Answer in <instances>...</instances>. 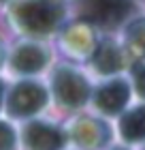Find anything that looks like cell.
Returning a JSON list of instances; mask_svg holds the SVG:
<instances>
[{
  "label": "cell",
  "mask_w": 145,
  "mask_h": 150,
  "mask_svg": "<svg viewBox=\"0 0 145 150\" xmlns=\"http://www.w3.org/2000/svg\"><path fill=\"white\" fill-rule=\"evenodd\" d=\"M47 103V92L34 81H26V84H17L11 90L9 99H6V110L15 118H24V116H32L39 110H43Z\"/></svg>",
  "instance_id": "cell-3"
},
{
  "label": "cell",
  "mask_w": 145,
  "mask_h": 150,
  "mask_svg": "<svg viewBox=\"0 0 145 150\" xmlns=\"http://www.w3.org/2000/svg\"><path fill=\"white\" fill-rule=\"evenodd\" d=\"M113 150H124V148H113Z\"/></svg>",
  "instance_id": "cell-14"
},
{
  "label": "cell",
  "mask_w": 145,
  "mask_h": 150,
  "mask_svg": "<svg viewBox=\"0 0 145 150\" xmlns=\"http://www.w3.org/2000/svg\"><path fill=\"white\" fill-rule=\"evenodd\" d=\"M24 146L26 150H62L64 148V133L58 127L47 122H28L24 127Z\"/></svg>",
  "instance_id": "cell-4"
},
{
  "label": "cell",
  "mask_w": 145,
  "mask_h": 150,
  "mask_svg": "<svg viewBox=\"0 0 145 150\" xmlns=\"http://www.w3.org/2000/svg\"><path fill=\"white\" fill-rule=\"evenodd\" d=\"M0 150H15V133L4 122H0Z\"/></svg>",
  "instance_id": "cell-11"
},
{
  "label": "cell",
  "mask_w": 145,
  "mask_h": 150,
  "mask_svg": "<svg viewBox=\"0 0 145 150\" xmlns=\"http://www.w3.org/2000/svg\"><path fill=\"white\" fill-rule=\"evenodd\" d=\"M0 2H4V0H0Z\"/></svg>",
  "instance_id": "cell-16"
},
{
  "label": "cell",
  "mask_w": 145,
  "mask_h": 150,
  "mask_svg": "<svg viewBox=\"0 0 145 150\" xmlns=\"http://www.w3.org/2000/svg\"><path fill=\"white\" fill-rule=\"evenodd\" d=\"M0 60H2V54H0Z\"/></svg>",
  "instance_id": "cell-15"
},
{
  "label": "cell",
  "mask_w": 145,
  "mask_h": 150,
  "mask_svg": "<svg viewBox=\"0 0 145 150\" xmlns=\"http://www.w3.org/2000/svg\"><path fill=\"white\" fill-rule=\"evenodd\" d=\"M53 92H56V99L66 107H79L90 99L88 81L79 73L68 71L66 67L53 73Z\"/></svg>",
  "instance_id": "cell-2"
},
{
  "label": "cell",
  "mask_w": 145,
  "mask_h": 150,
  "mask_svg": "<svg viewBox=\"0 0 145 150\" xmlns=\"http://www.w3.org/2000/svg\"><path fill=\"white\" fill-rule=\"evenodd\" d=\"M11 64L19 73H36L47 64V52L36 45H22L13 54Z\"/></svg>",
  "instance_id": "cell-7"
},
{
  "label": "cell",
  "mask_w": 145,
  "mask_h": 150,
  "mask_svg": "<svg viewBox=\"0 0 145 150\" xmlns=\"http://www.w3.org/2000/svg\"><path fill=\"white\" fill-rule=\"evenodd\" d=\"M107 135L109 133L105 125H100L92 118H81L73 127V137L79 142V146H85V148H98L107 139Z\"/></svg>",
  "instance_id": "cell-8"
},
{
  "label": "cell",
  "mask_w": 145,
  "mask_h": 150,
  "mask_svg": "<svg viewBox=\"0 0 145 150\" xmlns=\"http://www.w3.org/2000/svg\"><path fill=\"white\" fill-rule=\"evenodd\" d=\"M126 0H83V15L100 26H117L126 17Z\"/></svg>",
  "instance_id": "cell-5"
},
{
  "label": "cell",
  "mask_w": 145,
  "mask_h": 150,
  "mask_svg": "<svg viewBox=\"0 0 145 150\" xmlns=\"http://www.w3.org/2000/svg\"><path fill=\"white\" fill-rule=\"evenodd\" d=\"M120 133L126 142H141L145 139V105L134 107L120 120Z\"/></svg>",
  "instance_id": "cell-9"
},
{
  "label": "cell",
  "mask_w": 145,
  "mask_h": 150,
  "mask_svg": "<svg viewBox=\"0 0 145 150\" xmlns=\"http://www.w3.org/2000/svg\"><path fill=\"white\" fill-rule=\"evenodd\" d=\"M128 97L130 92H128L126 81H109V84H102L94 92V103L105 114H117L128 103Z\"/></svg>",
  "instance_id": "cell-6"
},
{
  "label": "cell",
  "mask_w": 145,
  "mask_h": 150,
  "mask_svg": "<svg viewBox=\"0 0 145 150\" xmlns=\"http://www.w3.org/2000/svg\"><path fill=\"white\" fill-rule=\"evenodd\" d=\"M17 15L22 19V28L34 35H45L56 26L62 9L60 4H53L49 0H24L17 9Z\"/></svg>",
  "instance_id": "cell-1"
},
{
  "label": "cell",
  "mask_w": 145,
  "mask_h": 150,
  "mask_svg": "<svg viewBox=\"0 0 145 150\" xmlns=\"http://www.w3.org/2000/svg\"><path fill=\"white\" fill-rule=\"evenodd\" d=\"M134 81H137V90L141 97H145V67H137L134 69Z\"/></svg>",
  "instance_id": "cell-12"
},
{
  "label": "cell",
  "mask_w": 145,
  "mask_h": 150,
  "mask_svg": "<svg viewBox=\"0 0 145 150\" xmlns=\"http://www.w3.org/2000/svg\"><path fill=\"white\" fill-rule=\"evenodd\" d=\"M96 64H98V71L102 73H109V71H120L122 67V56H120V50L115 45H102L100 52H98V58H96Z\"/></svg>",
  "instance_id": "cell-10"
},
{
  "label": "cell",
  "mask_w": 145,
  "mask_h": 150,
  "mask_svg": "<svg viewBox=\"0 0 145 150\" xmlns=\"http://www.w3.org/2000/svg\"><path fill=\"white\" fill-rule=\"evenodd\" d=\"M2 92H4V88H2V81H0V103H2Z\"/></svg>",
  "instance_id": "cell-13"
}]
</instances>
